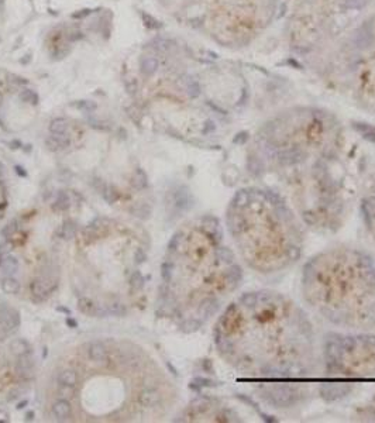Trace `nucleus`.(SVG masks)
Returning <instances> with one entry per match:
<instances>
[{"label":"nucleus","mask_w":375,"mask_h":423,"mask_svg":"<svg viewBox=\"0 0 375 423\" xmlns=\"http://www.w3.org/2000/svg\"><path fill=\"white\" fill-rule=\"evenodd\" d=\"M215 343L224 361L248 378H306L320 361L307 313L289 296L270 289L245 292L224 307Z\"/></svg>","instance_id":"obj_1"},{"label":"nucleus","mask_w":375,"mask_h":423,"mask_svg":"<svg viewBox=\"0 0 375 423\" xmlns=\"http://www.w3.org/2000/svg\"><path fill=\"white\" fill-rule=\"evenodd\" d=\"M336 129L319 112L293 113L264 130L260 143L261 168L276 175L302 221L326 229L340 223L344 207L341 182L320 161L336 148Z\"/></svg>","instance_id":"obj_2"},{"label":"nucleus","mask_w":375,"mask_h":423,"mask_svg":"<svg viewBox=\"0 0 375 423\" xmlns=\"http://www.w3.org/2000/svg\"><path fill=\"white\" fill-rule=\"evenodd\" d=\"M226 230L241 264L261 275L287 271L303 254L302 219L273 188L237 190L226 210Z\"/></svg>","instance_id":"obj_3"},{"label":"nucleus","mask_w":375,"mask_h":423,"mask_svg":"<svg viewBox=\"0 0 375 423\" xmlns=\"http://www.w3.org/2000/svg\"><path fill=\"white\" fill-rule=\"evenodd\" d=\"M301 292L306 306L334 327L375 330V260L360 248L339 246L310 257Z\"/></svg>","instance_id":"obj_4"},{"label":"nucleus","mask_w":375,"mask_h":423,"mask_svg":"<svg viewBox=\"0 0 375 423\" xmlns=\"http://www.w3.org/2000/svg\"><path fill=\"white\" fill-rule=\"evenodd\" d=\"M278 0H167L184 21L223 47L254 43L274 20Z\"/></svg>","instance_id":"obj_5"},{"label":"nucleus","mask_w":375,"mask_h":423,"mask_svg":"<svg viewBox=\"0 0 375 423\" xmlns=\"http://www.w3.org/2000/svg\"><path fill=\"white\" fill-rule=\"evenodd\" d=\"M322 361L330 377H375V335L330 333L324 337Z\"/></svg>","instance_id":"obj_6"},{"label":"nucleus","mask_w":375,"mask_h":423,"mask_svg":"<svg viewBox=\"0 0 375 423\" xmlns=\"http://www.w3.org/2000/svg\"><path fill=\"white\" fill-rule=\"evenodd\" d=\"M348 81L353 101L362 110L375 115V15L358 33Z\"/></svg>","instance_id":"obj_7"},{"label":"nucleus","mask_w":375,"mask_h":423,"mask_svg":"<svg viewBox=\"0 0 375 423\" xmlns=\"http://www.w3.org/2000/svg\"><path fill=\"white\" fill-rule=\"evenodd\" d=\"M362 218L375 241V182L362 198Z\"/></svg>","instance_id":"obj_8"},{"label":"nucleus","mask_w":375,"mask_h":423,"mask_svg":"<svg viewBox=\"0 0 375 423\" xmlns=\"http://www.w3.org/2000/svg\"><path fill=\"white\" fill-rule=\"evenodd\" d=\"M20 324V318H18V312L15 309H0V330L9 333L12 330H15L16 327H18Z\"/></svg>","instance_id":"obj_9"},{"label":"nucleus","mask_w":375,"mask_h":423,"mask_svg":"<svg viewBox=\"0 0 375 423\" xmlns=\"http://www.w3.org/2000/svg\"><path fill=\"white\" fill-rule=\"evenodd\" d=\"M30 291H31V298L33 301L35 302H43L47 299V296L51 293L52 288L43 281L41 278H37V279H33L30 282Z\"/></svg>","instance_id":"obj_10"},{"label":"nucleus","mask_w":375,"mask_h":423,"mask_svg":"<svg viewBox=\"0 0 375 423\" xmlns=\"http://www.w3.org/2000/svg\"><path fill=\"white\" fill-rule=\"evenodd\" d=\"M161 401H162V395L158 389H154V388L144 389L138 395V404L144 408H154L161 404Z\"/></svg>","instance_id":"obj_11"},{"label":"nucleus","mask_w":375,"mask_h":423,"mask_svg":"<svg viewBox=\"0 0 375 423\" xmlns=\"http://www.w3.org/2000/svg\"><path fill=\"white\" fill-rule=\"evenodd\" d=\"M16 371L20 377L29 379L34 377V363L31 361L29 355L18 357V361L16 364Z\"/></svg>","instance_id":"obj_12"},{"label":"nucleus","mask_w":375,"mask_h":423,"mask_svg":"<svg viewBox=\"0 0 375 423\" xmlns=\"http://www.w3.org/2000/svg\"><path fill=\"white\" fill-rule=\"evenodd\" d=\"M52 412L58 421H67L72 415V406L68 399H59L54 404Z\"/></svg>","instance_id":"obj_13"},{"label":"nucleus","mask_w":375,"mask_h":423,"mask_svg":"<svg viewBox=\"0 0 375 423\" xmlns=\"http://www.w3.org/2000/svg\"><path fill=\"white\" fill-rule=\"evenodd\" d=\"M89 357L92 358V361L101 364V363H106L107 361V350L104 347V344H102L101 341H93L89 346Z\"/></svg>","instance_id":"obj_14"},{"label":"nucleus","mask_w":375,"mask_h":423,"mask_svg":"<svg viewBox=\"0 0 375 423\" xmlns=\"http://www.w3.org/2000/svg\"><path fill=\"white\" fill-rule=\"evenodd\" d=\"M9 349L12 351V354H15L16 357H23V355H30L31 353V349H30V344L23 340V338H16L10 343Z\"/></svg>","instance_id":"obj_15"},{"label":"nucleus","mask_w":375,"mask_h":423,"mask_svg":"<svg viewBox=\"0 0 375 423\" xmlns=\"http://www.w3.org/2000/svg\"><path fill=\"white\" fill-rule=\"evenodd\" d=\"M130 213L140 220H147L151 218V213H153V209L148 203H144V202H138L136 203L130 209Z\"/></svg>","instance_id":"obj_16"},{"label":"nucleus","mask_w":375,"mask_h":423,"mask_svg":"<svg viewBox=\"0 0 375 423\" xmlns=\"http://www.w3.org/2000/svg\"><path fill=\"white\" fill-rule=\"evenodd\" d=\"M0 287H1V291L7 295H16L17 292L20 291V284L18 281L13 277H4L0 282Z\"/></svg>","instance_id":"obj_17"},{"label":"nucleus","mask_w":375,"mask_h":423,"mask_svg":"<svg viewBox=\"0 0 375 423\" xmlns=\"http://www.w3.org/2000/svg\"><path fill=\"white\" fill-rule=\"evenodd\" d=\"M107 313L112 315V316H116V318H123L127 315V307L124 304L119 302V301H113L110 304H107Z\"/></svg>","instance_id":"obj_18"},{"label":"nucleus","mask_w":375,"mask_h":423,"mask_svg":"<svg viewBox=\"0 0 375 423\" xmlns=\"http://www.w3.org/2000/svg\"><path fill=\"white\" fill-rule=\"evenodd\" d=\"M0 267H1V270H3V272H6V274H9V275H13V274L17 272V270H18V261H17V258L13 257V255H7V257H4V260L1 261Z\"/></svg>","instance_id":"obj_19"},{"label":"nucleus","mask_w":375,"mask_h":423,"mask_svg":"<svg viewBox=\"0 0 375 423\" xmlns=\"http://www.w3.org/2000/svg\"><path fill=\"white\" fill-rule=\"evenodd\" d=\"M133 186L136 188L137 190H143L145 189L147 186H148V176H147V174H145L143 169H137L136 172H134V176H133Z\"/></svg>","instance_id":"obj_20"},{"label":"nucleus","mask_w":375,"mask_h":423,"mask_svg":"<svg viewBox=\"0 0 375 423\" xmlns=\"http://www.w3.org/2000/svg\"><path fill=\"white\" fill-rule=\"evenodd\" d=\"M78 309H79L84 315H86V316H95V309H96V305H95L93 301L89 299V298H81V299L78 301Z\"/></svg>","instance_id":"obj_21"},{"label":"nucleus","mask_w":375,"mask_h":423,"mask_svg":"<svg viewBox=\"0 0 375 423\" xmlns=\"http://www.w3.org/2000/svg\"><path fill=\"white\" fill-rule=\"evenodd\" d=\"M58 381H59V384H65V385H76L78 375H76V372L73 370L67 368V370H64V371L59 372Z\"/></svg>","instance_id":"obj_22"},{"label":"nucleus","mask_w":375,"mask_h":423,"mask_svg":"<svg viewBox=\"0 0 375 423\" xmlns=\"http://www.w3.org/2000/svg\"><path fill=\"white\" fill-rule=\"evenodd\" d=\"M68 207H69V198L65 192L61 190L57 195V199H55V203L52 206V209L57 212H65Z\"/></svg>","instance_id":"obj_23"},{"label":"nucleus","mask_w":375,"mask_h":423,"mask_svg":"<svg viewBox=\"0 0 375 423\" xmlns=\"http://www.w3.org/2000/svg\"><path fill=\"white\" fill-rule=\"evenodd\" d=\"M129 284H130L131 291H134V292L141 291V289H143V287H144V277L141 275V272H140V271H134V272L131 274Z\"/></svg>","instance_id":"obj_24"},{"label":"nucleus","mask_w":375,"mask_h":423,"mask_svg":"<svg viewBox=\"0 0 375 423\" xmlns=\"http://www.w3.org/2000/svg\"><path fill=\"white\" fill-rule=\"evenodd\" d=\"M61 236L62 238L65 240H71L76 236V224L73 223L72 220H67L64 224H62V229H61Z\"/></svg>","instance_id":"obj_25"},{"label":"nucleus","mask_w":375,"mask_h":423,"mask_svg":"<svg viewBox=\"0 0 375 423\" xmlns=\"http://www.w3.org/2000/svg\"><path fill=\"white\" fill-rule=\"evenodd\" d=\"M102 196H103V199L107 202V203H115L116 201L119 199V190L116 189L113 185H106L104 186V189L102 190Z\"/></svg>","instance_id":"obj_26"},{"label":"nucleus","mask_w":375,"mask_h":423,"mask_svg":"<svg viewBox=\"0 0 375 423\" xmlns=\"http://www.w3.org/2000/svg\"><path fill=\"white\" fill-rule=\"evenodd\" d=\"M76 394L75 385H65V384H59L58 387V395L61 396V399H72Z\"/></svg>","instance_id":"obj_27"},{"label":"nucleus","mask_w":375,"mask_h":423,"mask_svg":"<svg viewBox=\"0 0 375 423\" xmlns=\"http://www.w3.org/2000/svg\"><path fill=\"white\" fill-rule=\"evenodd\" d=\"M50 130L52 134H64L65 130H67V121L62 120V118H57L51 123L50 126Z\"/></svg>","instance_id":"obj_28"},{"label":"nucleus","mask_w":375,"mask_h":423,"mask_svg":"<svg viewBox=\"0 0 375 423\" xmlns=\"http://www.w3.org/2000/svg\"><path fill=\"white\" fill-rule=\"evenodd\" d=\"M17 229H18V224H17V220H10L4 227H3V230H1V236L3 237H10V236H13V234L17 232Z\"/></svg>","instance_id":"obj_29"},{"label":"nucleus","mask_w":375,"mask_h":423,"mask_svg":"<svg viewBox=\"0 0 375 423\" xmlns=\"http://www.w3.org/2000/svg\"><path fill=\"white\" fill-rule=\"evenodd\" d=\"M134 260H136L137 264H143L147 260V253L143 248H137L136 253H134Z\"/></svg>","instance_id":"obj_30"},{"label":"nucleus","mask_w":375,"mask_h":423,"mask_svg":"<svg viewBox=\"0 0 375 423\" xmlns=\"http://www.w3.org/2000/svg\"><path fill=\"white\" fill-rule=\"evenodd\" d=\"M10 250H12V246H10L9 243H3V244H0V255L7 254Z\"/></svg>","instance_id":"obj_31"},{"label":"nucleus","mask_w":375,"mask_h":423,"mask_svg":"<svg viewBox=\"0 0 375 423\" xmlns=\"http://www.w3.org/2000/svg\"><path fill=\"white\" fill-rule=\"evenodd\" d=\"M67 324H68L69 327H76V326H78V323L73 321V319H71V318H67Z\"/></svg>","instance_id":"obj_32"},{"label":"nucleus","mask_w":375,"mask_h":423,"mask_svg":"<svg viewBox=\"0 0 375 423\" xmlns=\"http://www.w3.org/2000/svg\"><path fill=\"white\" fill-rule=\"evenodd\" d=\"M16 171H17V174L21 176H27V172L21 168V167H16Z\"/></svg>","instance_id":"obj_33"},{"label":"nucleus","mask_w":375,"mask_h":423,"mask_svg":"<svg viewBox=\"0 0 375 423\" xmlns=\"http://www.w3.org/2000/svg\"><path fill=\"white\" fill-rule=\"evenodd\" d=\"M58 310H59V312H64V313H67V315H71V310L67 309V307H58Z\"/></svg>","instance_id":"obj_34"},{"label":"nucleus","mask_w":375,"mask_h":423,"mask_svg":"<svg viewBox=\"0 0 375 423\" xmlns=\"http://www.w3.org/2000/svg\"><path fill=\"white\" fill-rule=\"evenodd\" d=\"M31 419H34V412H30V413H27V421H31Z\"/></svg>","instance_id":"obj_35"},{"label":"nucleus","mask_w":375,"mask_h":423,"mask_svg":"<svg viewBox=\"0 0 375 423\" xmlns=\"http://www.w3.org/2000/svg\"><path fill=\"white\" fill-rule=\"evenodd\" d=\"M24 405H27V401H24V402H23V404H18V406H17V409L24 408Z\"/></svg>","instance_id":"obj_36"},{"label":"nucleus","mask_w":375,"mask_h":423,"mask_svg":"<svg viewBox=\"0 0 375 423\" xmlns=\"http://www.w3.org/2000/svg\"><path fill=\"white\" fill-rule=\"evenodd\" d=\"M3 176V165H1V162H0V178Z\"/></svg>","instance_id":"obj_37"},{"label":"nucleus","mask_w":375,"mask_h":423,"mask_svg":"<svg viewBox=\"0 0 375 423\" xmlns=\"http://www.w3.org/2000/svg\"><path fill=\"white\" fill-rule=\"evenodd\" d=\"M329 1H336V0H329Z\"/></svg>","instance_id":"obj_38"}]
</instances>
